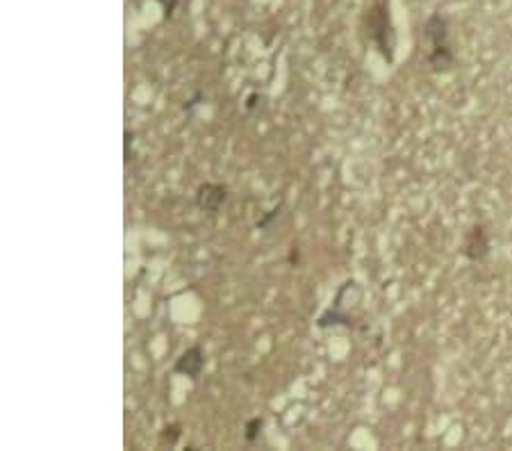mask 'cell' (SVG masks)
Segmentation results:
<instances>
[{"mask_svg": "<svg viewBox=\"0 0 512 451\" xmlns=\"http://www.w3.org/2000/svg\"><path fill=\"white\" fill-rule=\"evenodd\" d=\"M426 37L431 41V57H428V60H431L433 71H451L453 55L447 44V23H444L440 16H433V19L428 21Z\"/></svg>", "mask_w": 512, "mask_h": 451, "instance_id": "6da1fadb", "label": "cell"}, {"mask_svg": "<svg viewBox=\"0 0 512 451\" xmlns=\"http://www.w3.org/2000/svg\"><path fill=\"white\" fill-rule=\"evenodd\" d=\"M228 199V187L219 183H203L196 192V205L201 212H208V215H217L221 205Z\"/></svg>", "mask_w": 512, "mask_h": 451, "instance_id": "7a4b0ae2", "label": "cell"}, {"mask_svg": "<svg viewBox=\"0 0 512 451\" xmlns=\"http://www.w3.org/2000/svg\"><path fill=\"white\" fill-rule=\"evenodd\" d=\"M205 367V354H203V347L201 344H194L192 349H187L183 356L176 360V365H173V372L180 374V376H187V379L196 381L198 376H201Z\"/></svg>", "mask_w": 512, "mask_h": 451, "instance_id": "3957f363", "label": "cell"}, {"mask_svg": "<svg viewBox=\"0 0 512 451\" xmlns=\"http://www.w3.org/2000/svg\"><path fill=\"white\" fill-rule=\"evenodd\" d=\"M465 253L472 260H483L485 253H487V240H485V231L481 226H474L472 233H469V240H467V249Z\"/></svg>", "mask_w": 512, "mask_h": 451, "instance_id": "277c9868", "label": "cell"}, {"mask_svg": "<svg viewBox=\"0 0 512 451\" xmlns=\"http://www.w3.org/2000/svg\"><path fill=\"white\" fill-rule=\"evenodd\" d=\"M317 326H319V328H328V326H351V317H349V315H342L340 308L333 306V308H328L326 313L317 319Z\"/></svg>", "mask_w": 512, "mask_h": 451, "instance_id": "5b68a950", "label": "cell"}, {"mask_svg": "<svg viewBox=\"0 0 512 451\" xmlns=\"http://www.w3.org/2000/svg\"><path fill=\"white\" fill-rule=\"evenodd\" d=\"M180 436H183V426H180V424H169V426H164V431H162L160 440L164 442V445L176 447V445H178V440H180Z\"/></svg>", "mask_w": 512, "mask_h": 451, "instance_id": "8992f818", "label": "cell"}, {"mask_svg": "<svg viewBox=\"0 0 512 451\" xmlns=\"http://www.w3.org/2000/svg\"><path fill=\"white\" fill-rule=\"evenodd\" d=\"M262 426H264V420L262 417H253V420H249L246 422V442H255L258 440V436H260V431H262Z\"/></svg>", "mask_w": 512, "mask_h": 451, "instance_id": "52a82bcc", "label": "cell"}, {"mask_svg": "<svg viewBox=\"0 0 512 451\" xmlns=\"http://www.w3.org/2000/svg\"><path fill=\"white\" fill-rule=\"evenodd\" d=\"M278 215H280V208H276V210H271L267 217H264L262 221H258V228H260V231H267V226H269V224H271V221H274V219H276Z\"/></svg>", "mask_w": 512, "mask_h": 451, "instance_id": "ba28073f", "label": "cell"}]
</instances>
